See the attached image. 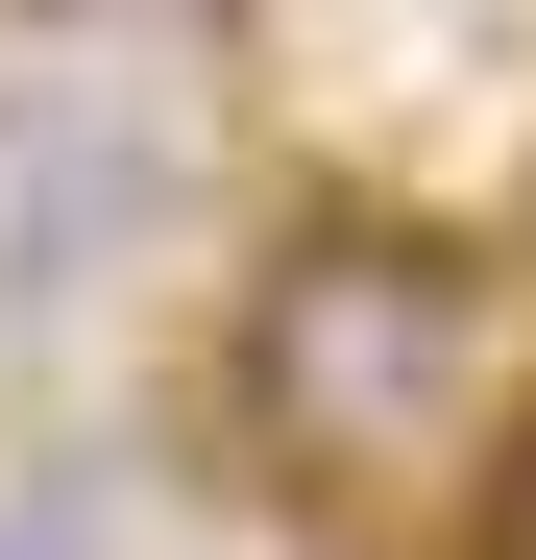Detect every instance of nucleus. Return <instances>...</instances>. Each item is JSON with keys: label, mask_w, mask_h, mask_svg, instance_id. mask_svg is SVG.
I'll return each instance as SVG.
<instances>
[{"label": "nucleus", "mask_w": 536, "mask_h": 560, "mask_svg": "<svg viewBox=\"0 0 536 560\" xmlns=\"http://www.w3.org/2000/svg\"><path fill=\"white\" fill-rule=\"evenodd\" d=\"M220 415L293 512H464V463L512 415V268L464 220H391V196H293L220 293Z\"/></svg>", "instance_id": "f257e3e1"}, {"label": "nucleus", "mask_w": 536, "mask_h": 560, "mask_svg": "<svg viewBox=\"0 0 536 560\" xmlns=\"http://www.w3.org/2000/svg\"><path fill=\"white\" fill-rule=\"evenodd\" d=\"M147 196H171L147 122H49V147H0V317H73V293L147 244Z\"/></svg>", "instance_id": "f03ea898"}, {"label": "nucleus", "mask_w": 536, "mask_h": 560, "mask_svg": "<svg viewBox=\"0 0 536 560\" xmlns=\"http://www.w3.org/2000/svg\"><path fill=\"white\" fill-rule=\"evenodd\" d=\"M415 560H536V365H512V415H488V463H464V512H439Z\"/></svg>", "instance_id": "7ed1b4c3"}, {"label": "nucleus", "mask_w": 536, "mask_h": 560, "mask_svg": "<svg viewBox=\"0 0 536 560\" xmlns=\"http://www.w3.org/2000/svg\"><path fill=\"white\" fill-rule=\"evenodd\" d=\"M0 560H98V512H73V488H25V512H0Z\"/></svg>", "instance_id": "20e7f679"}, {"label": "nucleus", "mask_w": 536, "mask_h": 560, "mask_svg": "<svg viewBox=\"0 0 536 560\" xmlns=\"http://www.w3.org/2000/svg\"><path fill=\"white\" fill-rule=\"evenodd\" d=\"M49 25H98V0H49Z\"/></svg>", "instance_id": "39448f33"}]
</instances>
